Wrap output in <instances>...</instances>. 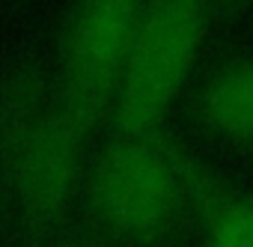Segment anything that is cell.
Segmentation results:
<instances>
[{"instance_id": "cell-9", "label": "cell", "mask_w": 253, "mask_h": 247, "mask_svg": "<svg viewBox=\"0 0 253 247\" xmlns=\"http://www.w3.org/2000/svg\"><path fill=\"white\" fill-rule=\"evenodd\" d=\"M206 247H214V244H206Z\"/></svg>"}, {"instance_id": "cell-1", "label": "cell", "mask_w": 253, "mask_h": 247, "mask_svg": "<svg viewBox=\"0 0 253 247\" xmlns=\"http://www.w3.org/2000/svg\"><path fill=\"white\" fill-rule=\"evenodd\" d=\"M217 0H146V9L122 69L110 134H155L182 89L206 42Z\"/></svg>"}, {"instance_id": "cell-2", "label": "cell", "mask_w": 253, "mask_h": 247, "mask_svg": "<svg viewBox=\"0 0 253 247\" xmlns=\"http://www.w3.org/2000/svg\"><path fill=\"white\" fill-rule=\"evenodd\" d=\"M173 140L155 134H110L86 173L92 220L125 244H161L185 203Z\"/></svg>"}, {"instance_id": "cell-4", "label": "cell", "mask_w": 253, "mask_h": 247, "mask_svg": "<svg viewBox=\"0 0 253 247\" xmlns=\"http://www.w3.org/2000/svg\"><path fill=\"white\" fill-rule=\"evenodd\" d=\"M146 0H75L60 42L57 95L92 128L110 113Z\"/></svg>"}, {"instance_id": "cell-8", "label": "cell", "mask_w": 253, "mask_h": 247, "mask_svg": "<svg viewBox=\"0 0 253 247\" xmlns=\"http://www.w3.org/2000/svg\"><path fill=\"white\" fill-rule=\"evenodd\" d=\"M247 0H217V9H223V12H232V9H238V6H244Z\"/></svg>"}, {"instance_id": "cell-6", "label": "cell", "mask_w": 253, "mask_h": 247, "mask_svg": "<svg viewBox=\"0 0 253 247\" xmlns=\"http://www.w3.org/2000/svg\"><path fill=\"white\" fill-rule=\"evenodd\" d=\"M203 122L238 143H253V60H235L206 81L197 98Z\"/></svg>"}, {"instance_id": "cell-7", "label": "cell", "mask_w": 253, "mask_h": 247, "mask_svg": "<svg viewBox=\"0 0 253 247\" xmlns=\"http://www.w3.org/2000/svg\"><path fill=\"white\" fill-rule=\"evenodd\" d=\"M48 95L30 72H18L0 86V214L6 208L24 143Z\"/></svg>"}, {"instance_id": "cell-3", "label": "cell", "mask_w": 253, "mask_h": 247, "mask_svg": "<svg viewBox=\"0 0 253 247\" xmlns=\"http://www.w3.org/2000/svg\"><path fill=\"white\" fill-rule=\"evenodd\" d=\"M86 131L89 125L60 95H51L36 116L9 188L6 208L0 214V220L24 244H45L66 217L81 179Z\"/></svg>"}, {"instance_id": "cell-5", "label": "cell", "mask_w": 253, "mask_h": 247, "mask_svg": "<svg viewBox=\"0 0 253 247\" xmlns=\"http://www.w3.org/2000/svg\"><path fill=\"white\" fill-rule=\"evenodd\" d=\"M176 167L182 176L185 197L200 211L209 244L214 247H253V200L232 191L214 170H209L194 152L173 143Z\"/></svg>"}]
</instances>
